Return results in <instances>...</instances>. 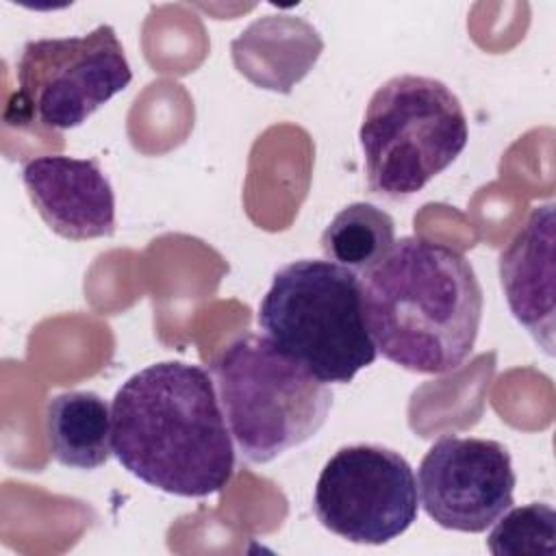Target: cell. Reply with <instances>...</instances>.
<instances>
[{
    "instance_id": "1",
    "label": "cell",
    "mask_w": 556,
    "mask_h": 556,
    "mask_svg": "<svg viewBox=\"0 0 556 556\" xmlns=\"http://www.w3.org/2000/svg\"><path fill=\"white\" fill-rule=\"evenodd\" d=\"M111 419L115 458L159 491L206 497L235 473L232 434L200 365L163 361L132 374L113 397Z\"/></svg>"
},
{
    "instance_id": "2",
    "label": "cell",
    "mask_w": 556,
    "mask_h": 556,
    "mask_svg": "<svg viewBox=\"0 0 556 556\" xmlns=\"http://www.w3.org/2000/svg\"><path fill=\"white\" fill-rule=\"evenodd\" d=\"M376 350L417 374H450L473 352L482 287L467 256L421 237L395 239L361 276Z\"/></svg>"
},
{
    "instance_id": "3",
    "label": "cell",
    "mask_w": 556,
    "mask_h": 556,
    "mask_svg": "<svg viewBox=\"0 0 556 556\" xmlns=\"http://www.w3.org/2000/svg\"><path fill=\"white\" fill-rule=\"evenodd\" d=\"M258 328L321 382L345 384L376 356L361 276L321 258L280 267L258 306Z\"/></svg>"
},
{
    "instance_id": "4",
    "label": "cell",
    "mask_w": 556,
    "mask_h": 556,
    "mask_svg": "<svg viewBox=\"0 0 556 556\" xmlns=\"http://www.w3.org/2000/svg\"><path fill=\"white\" fill-rule=\"evenodd\" d=\"M211 371L232 441L250 463H269L313 439L332 408L330 387L265 334L230 341Z\"/></svg>"
},
{
    "instance_id": "5",
    "label": "cell",
    "mask_w": 556,
    "mask_h": 556,
    "mask_svg": "<svg viewBox=\"0 0 556 556\" xmlns=\"http://www.w3.org/2000/svg\"><path fill=\"white\" fill-rule=\"evenodd\" d=\"M467 139V115L445 83L389 78L369 98L358 130L369 191L389 200L421 191L460 156Z\"/></svg>"
},
{
    "instance_id": "6",
    "label": "cell",
    "mask_w": 556,
    "mask_h": 556,
    "mask_svg": "<svg viewBox=\"0 0 556 556\" xmlns=\"http://www.w3.org/2000/svg\"><path fill=\"white\" fill-rule=\"evenodd\" d=\"M15 78L9 104V113H17L15 122L67 130L124 91L132 72L115 28L100 24L87 35L24 43Z\"/></svg>"
},
{
    "instance_id": "7",
    "label": "cell",
    "mask_w": 556,
    "mask_h": 556,
    "mask_svg": "<svg viewBox=\"0 0 556 556\" xmlns=\"http://www.w3.org/2000/svg\"><path fill=\"white\" fill-rule=\"evenodd\" d=\"M313 508L332 534L350 543L384 545L417 519V478L408 460L391 447L345 445L326 460Z\"/></svg>"
},
{
    "instance_id": "8",
    "label": "cell",
    "mask_w": 556,
    "mask_h": 556,
    "mask_svg": "<svg viewBox=\"0 0 556 556\" xmlns=\"http://www.w3.org/2000/svg\"><path fill=\"white\" fill-rule=\"evenodd\" d=\"M515 484L510 454L493 439L441 437L417 471L426 515L445 530L469 534L484 532L513 506Z\"/></svg>"
},
{
    "instance_id": "9",
    "label": "cell",
    "mask_w": 556,
    "mask_h": 556,
    "mask_svg": "<svg viewBox=\"0 0 556 556\" xmlns=\"http://www.w3.org/2000/svg\"><path fill=\"white\" fill-rule=\"evenodd\" d=\"M30 202L52 232L72 241L115 232V193L96 159L35 156L22 167Z\"/></svg>"
},
{
    "instance_id": "10",
    "label": "cell",
    "mask_w": 556,
    "mask_h": 556,
    "mask_svg": "<svg viewBox=\"0 0 556 556\" xmlns=\"http://www.w3.org/2000/svg\"><path fill=\"white\" fill-rule=\"evenodd\" d=\"M554 228V204L534 206L497 261L500 282L513 317L549 356L554 354L556 313Z\"/></svg>"
},
{
    "instance_id": "11",
    "label": "cell",
    "mask_w": 556,
    "mask_h": 556,
    "mask_svg": "<svg viewBox=\"0 0 556 556\" xmlns=\"http://www.w3.org/2000/svg\"><path fill=\"white\" fill-rule=\"evenodd\" d=\"M324 50L319 33L302 17L265 15L254 20L230 43L239 74L261 89L289 93Z\"/></svg>"
},
{
    "instance_id": "12",
    "label": "cell",
    "mask_w": 556,
    "mask_h": 556,
    "mask_svg": "<svg viewBox=\"0 0 556 556\" xmlns=\"http://www.w3.org/2000/svg\"><path fill=\"white\" fill-rule=\"evenodd\" d=\"M50 454L72 469H98L113 452V419L104 397L93 391H65L46 408Z\"/></svg>"
},
{
    "instance_id": "13",
    "label": "cell",
    "mask_w": 556,
    "mask_h": 556,
    "mask_svg": "<svg viewBox=\"0 0 556 556\" xmlns=\"http://www.w3.org/2000/svg\"><path fill=\"white\" fill-rule=\"evenodd\" d=\"M395 241L393 217L369 202H352L343 206L321 232V252L354 274L374 267Z\"/></svg>"
},
{
    "instance_id": "14",
    "label": "cell",
    "mask_w": 556,
    "mask_h": 556,
    "mask_svg": "<svg viewBox=\"0 0 556 556\" xmlns=\"http://www.w3.org/2000/svg\"><path fill=\"white\" fill-rule=\"evenodd\" d=\"M486 547L495 556H554L556 513L545 502L508 508L486 536Z\"/></svg>"
}]
</instances>
